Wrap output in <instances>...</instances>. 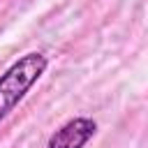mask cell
<instances>
[{
  "mask_svg": "<svg viewBox=\"0 0 148 148\" xmlns=\"http://www.w3.org/2000/svg\"><path fill=\"white\" fill-rule=\"evenodd\" d=\"M49 58L39 51H30L12 62L5 74H0V123L23 102L30 88L44 76Z\"/></svg>",
  "mask_w": 148,
  "mask_h": 148,
  "instance_id": "6da1fadb",
  "label": "cell"
},
{
  "mask_svg": "<svg viewBox=\"0 0 148 148\" xmlns=\"http://www.w3.org/2000/svg\"><path fill=\"white\" fill-rule=\"evenodd\" d=\"M97 132V123L92 118L79 116L60 125L46 141V148H83Z\"/></svg>",
  "mask_w": 148,
  "mask_h": 148,
  "instance_id": "7a4b0ae2",
  "label": "cell"
}]
</instances>
